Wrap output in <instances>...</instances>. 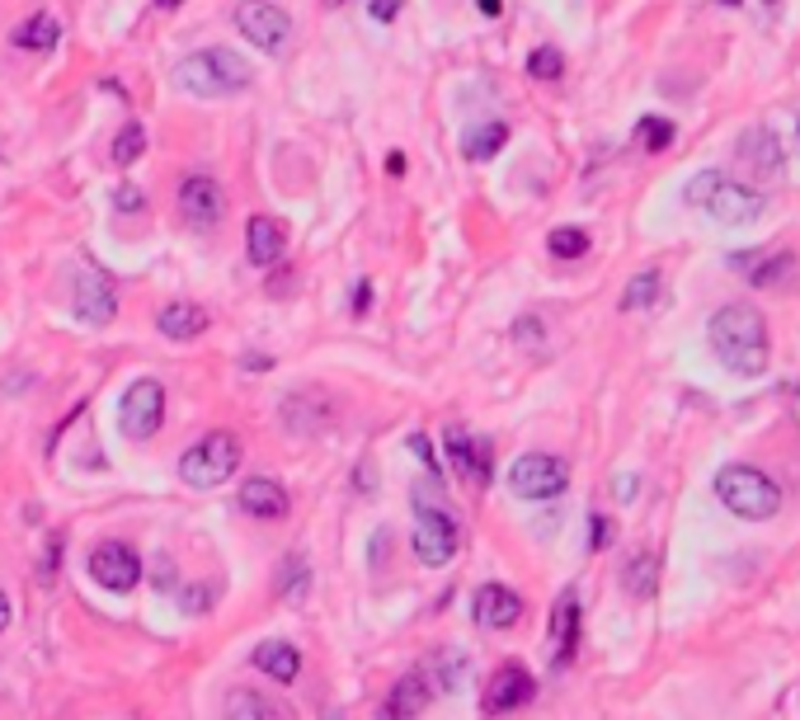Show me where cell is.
<instances>
[{
	"label": "cell",
	"mask_w": 800,
	"mask_h": 720,
	"mask_svg": "<svg viewBox=\"0 0 800 720\" xmlns=\"http://www.w3.org/2000/svg\"><path fill=\"white\" fill-rule=\"evenodd\" d=\"M71 307H76V321H85V325H109L118 315V292L99 269H81L76 273V302Z\"/></svg>",
	"instance_id": "obj_12"
},
{
	"label": "cell",
	"mask_w": 800,
	"mask_h": 720,
	"mask_svg": "<svg viewBox=\"0 0 800 720\" xmlns=\"http://www.w3.org/2000/svg\"><path fill=\"white\" fill-rule=\"evenodd\" d=\"M480 14H490V20H500V14H504V0H480Z\"/></svg>",
	"instance_id": "obj_41"
},
{
	"label": "cell",
	"mask_w": 800,
	"mask_h": 720,
	"mask_svg": "<svg viewBox=\"0 0 800 720\" xmlns=\"http://www.w3.org/2000/svg\"><path fill=\"white\" fill-rule=\"evenodd\" d=\"M636 142L646 147V151H664V147H673V122L660 118V114L640 118V122H636Z\"/></svg>",
	"instance_id": "obj_32"
},
{
	"label": "cell",
	"mask_w": 800,
	"mask_h": 720,
	"mask_svg": "<svg viewBox=\"0 0 800 720\" xmlns=\"http://www.w3.org/2000/svg\"><path fill=\"white\" fill-rule=\"evenodd\" d=\"M716 495L721 504L730 508L735 518H749V523H762V518H777L781 508V490L768 471L758 466H725L716 476Z\"/></svg>",
	"instance_id": "obj_4"
},
{
	"label": "cell",
	"mask_w": 800,
	"mask_h": 720,
	"mask_svg": "<svg viewBox=\"0 0 800 720\" xmlns=\"http://www.w3.org/2000/svg\"><path fill=\"white\" fill-rule=\"evenodd\" d=\"M424 707H429V678H424V674H405L396 688H391L386 707H382V720H415Z\"/></svg>",
	"instance_id": "obj_21"
},
{
	"label": "cell",
	"mask_w": 800,
	"mask_h": 720,
	"mask_svg": "<svg viewBox=\"0 0 800 720\" xmlns=\"http://www.w3.org/2000/svg\"><path fill=\"white\" fill-rule=\"evenodd\" d=\"M660 288H664V278L654 273V269L636 273L631 283H627V292H621V311H646V307H654V302H660Z\"/></svg>",
	"instance_id": "obj_30"
},
{
	"label": "cell",
	"mask_w": 800,
	"mask_h": 720,
	"mask_svg": "<svg viewBox=\"0 0 800 720\" xmlns=\"http://www.w3.org/2000/svg\"><path fill=\"white\" fill-rule=\"evenodd\" d=\"M796 151H800V118H796Z\"/></svg>",
	"instance_id": "obj_44"
},
{
	"label": "cell",
	"mask_w": 800,
	"mask_h": 720,
	"mask_svg": "<svg viewBox=\"0 0 800 720\" xmlns=\"http://www.w3.org/2000/svg\"><path fill=\"white\" fill-rule=\"evenodd\" d=\"M14 47H24V52H47V47H57L62 39V24L52 20V14H29V20L10 33Z\"/></svg>",
	"instance_id": "obj_26"
},
{
	"label": "cell",
	"mask_w": 800,
	"mask_h": 720,
	"mask_svg": "<svg viewBox=\"0 0 800 720\" xmlns=\"http://www.w3.org/2000/svg\"><path fill=\"white\" fill-rule=\"evenodd\" d=\"M316 396H320V391H292L288 400H282V425H288L292 433H316V429L330 419V406L320 410Z\"/></svg>",
	"instance_id": "obj_24"
},
{
	"label": "cell",
	"mask_w": 800,
	"mask_h": 720,
	"mask_svg": "<svg viewBox=\"0 0 800 720\" xmlns=\"http://www.w3.org/2000/svg\"><path fill=\"white\" fill-rule=\"evenodd\" d=\"M471 617H476V626H486V631H504V626H513L523 617V599L509 584H486V589H476Z\"/></svg>",
	"instance_id": "obj_16"
},
{
	"label": "cell",
	"mask_w": 800,
	"mask_h": 720,
	"mask_svg": "<svg viewBox=\"0 0 800 720\" xmlns=\"http://www.w3.org/2000/svg\"><path fill=\"white\" fill-rule=\"evenodd\" d=\"M509 485L519 499H556L570 485V466L551 452H523L519 462L509 466Z\"/></svg>",
	"instance_id": "obj_6"
},
{
	"label": "cell",
	"mask_w": 800,
	"mask_h": 720,
	"mask_svg": "<svg viewBox=\"0 0 800 720\" xmlns=\"http://www.w3.org/2000/svg\"><path fill=\"white\" fill-rule=\"evenodd\" d=\"M250 80H255L250 62H245L241 52H231V47H203V52H193V57H184L180 66H174V90L199 95V99L236 95Z\"/></svg>",
	"instance_id": "obj_3"
},
{
	"label": "cell",
	"mask_w": 800,
	"mask_h": 720,
	"mask_svg": "<svg viewBox=\"0 0 800 720\" xmlns=\"http://www.w3.org/2000/svg\"><path fill=\"white\" fill-rule=\"evenodd\" d=\"M166 6H180V0H166Z\"/></svg>",
	"instance_id": "obj_46"
},
{
	"label": "cell",
	"mask_w": 800,
	"mask_h": 720,
	"mask_svg": "<svg viewBox=\"0 0 800 720\" xmlns=\"http://www.w3.org/2000/svg\"><path fill=\"white\" fill-rule=\"evenodd\" d=\"M509 142V128L504 122H486V128H471L461 151H467V161H490V155H500Z\"/></svg>",
	"instance_id": "obj_27"
},
{
	"label": "cell",
	"mask_w": 800,
	"mask_h": 720,
	"mask_svg": "<svg viewBox=\"0 0 800 720\" xmlns=\"http://www.w3.org/2000/svg\"><path fill=\"white\" fill-rule=\"evenodd\" d=\"M768 6H777V0H768Z\"/></svg>",
	"instance_id": "obj_47"
},
{
	"label": "cell",
	"mask_w": 800,
	"mask_h": 720,
	"mask_svg": "<svg viewBox=\"0 0 800 720\" xmlns=\"http://www.w3.org/2000/svg\"><path fill=\"white\" fill-rule=\"evenodd\" d=\"M683 203L702 207V213L721 226H744V222H758L768 213V193L744 184V180H730V174H721V170L692 174L687 189H683Z\"/></svg>",
	"instance_id": "obj_2"
},
{
	"label": "cell",
	"mask_w": 800,
	"mask_h": 720,
	"mask_svg": "<svg viewBox=\"0 0 800 720\" xmlns=\"http://www.w3.org/2000/svg\"><path fill=\"white\" fill-rule=\"evenodd\" d=\"M730 269H744V273H749L754 288H768V283H787V278L796 273V259H791V255L744 250V255H730Z\"/></svg>",
	"instance_id": "obj_20"
},
{
	"label": "cell",
	"mask_w": 800,
	"mask_h": 720,
	"mask_svg": "<svg viewBox=\"0 0 800 720\" xmlns=\"http://www.w3.org/2000/svg\"><path fill=\"white\" fill-rule=\"evenodd\" d=\"M90 579L109 593H132L141 584V556L122 541H99L90 551Z\"/></svg>",
	"instance_id": "obj_10"
},
{
	"label": "cell",
	"mask_w": 800,
	"mask_h": 720,
	"mask_svg": "<svg viewBox=\"0 0 800 720\" xmlns=\"http://www.w3.org/2000/svg\"><path fill=\"white\" fill-rule=\"evenodd\" d=\"M546 250L556 259H579V255H589V232H579V226H556V232L546 236Z\"/></svg>",
	"instance_id": "obj_31"
},
{
	"label": "cell",
	"mask_w": 800,
	"mask_h": 720,
	"mask_svg": "<svg viewBox=\"0 0 800 720\" xmlns=\"http://www.w3.org/2000/svg\"><path fill=\"white\" fill-rule=\"evenodd\" d=\"M415 508H419V518H415V537H410L415 556H419L429 570L448 566V560L457 556V541H461L457 523L448 518V508H438V504H415Z\"/></svg>",
	"instance_id": "obj_8"
},
{
	"label": "cell",
	"mask_w": 800,
	"mask_h": 720,
	"mask_svg": "<svg viewBox=\"0 0 800 720\" xmlns=\"http://www.w3.org/2000/svg\"><path fill=\"white\" fill-rule=\"evenodd\" d=\"M711 354L721 358V367H730L735 377H762L768 373V321L749 302H730L711 315L706 325Z\"/></svg>",
	"instance_id": "obj_1"
},
{
	"label": "cell",
	"mask_w": 800,
	"mask_h": 720,
	"mask_svg": "<svg viewBox=\"0 0 800 720\" xmlns=\"http://www.w3.org/2000/svg\"><path fill=\"white\" fill-rule=\"evenodd\" d=\"M307 584H311V570H307V566H301V560L292 556V560H288V570H282V593H288V599L297 603L301 593H307Z\"/></svg>",
	"instance_id": "obj_35"
},
{
	"label": "cell",
	"mask_w": 800,
	"mask_h": 720,
	"mask_svg": "<svg viewBox=\"0 0 800 720\" xmlns=\"http://www.w3.org/2000/svg\"><path fill=\"white\" fill-rule=\"evenodd\" d=\"M442 448H448L452 466L471 485H490V476H494V448L486 443V438H476L467 429H448V443H442Z\"/></svg>",
	"instance_id": "obj_14"
},
{
	"label": "cell",
	"mask_w": 800,
	"mask_h": 720,
	"mask_svg": "<svg viewBox=\"0 0 800 720\" xmlns=\"http://www.w3.org/2000/svg\"><path fill=\"white\" fill-rule=\"evenodd\" d=\"M141 151H147V128H141V122H128L114 142V165H132Z\"/></svg>",
	"instance_id": "obj_33"
},
{
	"label": "cell",
	"mask_w": 800,
	"mask_h": 720,
	"mask_svg": "<svg viewBox=\"0 0 800 720\" xmlns=\"http://www.w3.org/2000/svg\"><path fill=\"white\" fill-rule=\"evenodd\" d=\"M160 425H166V386L156 377H137L118 400V429L128 438H151Z\"/></svg>",
	"instance_id": "obj_7"
},
{
	"label": "cell",
	"mask_w": 800,
	"mask_h": 720,
	"mask_svg": "<svg viewBox=\"0 0 800 720\" xmlns=\"http://www.w3.org/2000/svg\"><path fill=\"white\" fill-rule=\"evenodd\" d=\"M565 72V57L556 47H537V52H527V76L532 80H561Z\"/></svg>",
	"instance_id": "obj_34"
},
{
	"label": "cell",
	"mask_w": 800,
	"mask_h": 720,
	"mask_svg": "<svg viewBox=\"0 0 800 720\" xmlns=\"http://www.w3.org/2000/svg\"><path fill=\"white\" fill-rule=\"evenodd\" d=\"M636 495V476H621L617 481V499H631Z\"/></svg>",
	"instance_id": "obj_42"
},
{
	"label": "cell",
	"mask_w": 800,
	"mask_h": 720,
	"mask_svg": "<svg viewBox=\"0 0 800 720\" xmlns=\"http://www.w3.org/2000/svg\"><path fill=\"white\" fill-rule=\"evenodd\" d=\"M401 6H405V0H367V14H372L377 24H391V20L401 14Z\"/></svg>",
	"instance_id": "obj_36"
},
{
	"label": "cell",
	"mask_w": 800,
	"mask_h": 720,
	"mask_svg": "<svg viewBox=\"0 0 800 720\" xmlns=\"http://www.w3.org/2000/svg\"><path fill=\"white\" fill-rule=\"evenodd\" d=\"M226 720H282V716H278L259 692L236 688V692L226 697Z\"/></svg>",
	"instance_id": "obj_29"
},
{
	"label": "cell",
	"mask_w": 800,
	"mask_h": 720,
	"mask_svg": "<svg viewBox=\"0 0 800 720\" xmlns=\"http://www.w3.org/2000/svg\"><path fill=\"white\" fill-rule=\"evenodd\" d=\"M241 508L250 518H264V523H282L288 518V490H282V481L274 476H250V481H241Z\"/></svg>",
	"instance_id": "obj_18"
},
{
	"label": "cell",
	"mask_w": 800,
	"mask_h": 720,
	"mask_svg": "<svg viewBox=\"0 0 800 720\" xmlns=\"http://www.w3.org/2000/svg\"><path fill=\"white\" fill-rule=\"evenodd\" d=\"M410 452L419 456L424 466H429V476H438V471H434V448H429V438H424V433H410Z\"/></svg>",
	"instance_id": "obj_38"
},
{
	"label": "cell",
	"mask_w": 800,
	"mask_h": 720,
	"mask_svg": "<svg viewBox=\"0 0 800 720\" xmlns=\"http://www.w3.org/2000/svg\"><path fill=\"white\" fill-rule=\"evenodd\" d=\"M180 217L189 226H203V232H212L226 217V193L212 174H189L180 184Z\"/></svg>",
	"instance_id": "obj_11"
},
{
	"label": "cell",
	"mask_w": 800,
	"mask_h": 720,
	"mask_svg": "<svg viewBox=\"0 0 800 720\" xmlns=\"http://www.w3.org/2000/svg\"><path fill=\"white\" fill-rule=\"evenodd\" d=\"M236 29L255 47L278 52L282 43H288L292 20H288V10H282V6H274V0H241V6H236Z\"/></svg>",
	"instance_id": "obj_9"
},
{
	"label": "cell",
	"mask_w": 800,
	"mask_h": 720,
	"mask_svg": "<svg viewBox=\"0 0 800 720\" xmlns=\"http://www.w3.org/2000/svg\"><path fill=\"white\" fill-rule=\"evenodd\" d=\"M372 302V283H359V292H353V311H367Z\"/></svg>",
	"instance_id": "obj_40"
},
{
	"label": "cell",
	"mask_w": 800,
	"mask_h": 720,
	"mask_svg": "<svg viewBox=\"0 0 800 720\" xmlns=\"http://www.w3.org/2000/svg\"><path fill=\"white\" fill-rule=\"evenodd\" d=\"M621 584H627L631 599H654V589H660V556L636 551L627 560V570H621Z\"/></svg>",
	"instance_id": "obj_25"
},
{
	"label": "cell",
	"mask_w": 800,
	"mask_h": 720,
	"mask_svg": "<svg viewBox=\"0 0 800 720\" xmlns=\"http://www.w3.org/2000/svg\"><path fill=\"white\" fill-rule=\"evenodd\" d=\"M241 466V438L236 433H207L180 456V481L193 490H217L236 476Z\"/></svg>",
	"instance_id": "obj_5"
},
{
	"label": "cell",
	"mask_w": 800,
	"mask_h": 720,
	"mask_svg": "<svg viewBox=\"0 0 800 720\" xmlns=\"http://www.w3.org/2000/svg\"><path fill=\"white\" fill-rule=\"evenodd\" d=\"M735 161H739V170L749 174V180H781V147H777V137L768 132V128H754V132H744L739 137V151H735Z\"/></svg>",
	"instance_id": "obj_15"
},
{
	"label": "cell",
	"mask_w": 800,
	"mask_h": 720,
	"mask_svg": "<svg viewBox=\"0 0 800 720\" xmlns=\"http://www.w3.org/2000/svg\"><path fill=\"white\" fill-rule=\"evenodd\" d=\"M579 649V599L561 593L551 608V669H565Z\"/></svg>",
	"instance_id": "obj_17"
},
{
	"label": "cell",
	"mask_w": 800,
	"mask_h": 720,
	"mask_svg": "<svg viewBox=\"0 0 800 720\" xmlns=\"http://www.w3.org/2000/svg\"><path fill=\"white\" fill-rule=\"evenodd\" d=\"M532 697H537V683H532V674L523 669V664H500L494 678H490V688H486V711L509 716V711L527 707Z\"/></svg>",
	"instance_id": "obj_13"
},
{
	"label": "cell",
	"mask_w": 800,
	"mask_h": 720,
	"mask_svg": "<svg viewBox=\"0 0 800 720\" xmlns=\"http://www.w3.org/2000/svg\"><path fill=\"white\" fill-rule=\"evenodd\" d=\"M6 626H10V599L0 593V631H6Z\"/></svg>",
	"instance_id": "obj_43"
},
{
	"label": "cell",
	"mask_w": 800,
	"mask_h": 720,
	"mask_svg": "<svg viewBox=\"0 0 800 720\" xmlns=\"http://www.w3.org/2000/svg\"><path fill=\"white\" fill-rule=\"evenodd\" d=\"M608 541H612L608 518H598V514H594V537H589V547H594V551H602V547H608Z\"/></svg>",
	"instance_id": "obj_39"
},
{
	"label": "cell",
	"mask_w": 800,
	"mask_h": 720,
	"mask_svg": "<svg viewBox=\"0 0 800 720\" xmlns=\"http://www.w3.org/2000/svg\"><path fill=\"white\" fill-rule=\"evenodd\" d=\"M255 669L269 674L274 683H297L301 655H297V645H288V641H264V645H255Z\"/></svg>",
	"instance_id": "obj_23"
},
{
	"label": "cell",
	"mask_w": 800,
	"mask_h": 720,
	"mask_svg": "<svg viewBox=\"0 0 800 720\" xmlns=\"http://www.w3.org/2000/svg\"><path fill=\"white\" fill-rule=\"evenodd\" d=\"M114 207H118V213H141V193L132 184H122L118 198H114Z\"/></svg>",
	"instance_id": "obj_37"
},
{
	"label": "cell",
	"mask_w": 800,
	"mask_h": 720,
	"mask_svg": "<svg viewBox=\"0 0 800 720\" xmlns=\"http://www.w3.org/2000/svg\"><path fill=\"white\" fill-rule=\"evenodd\" d=\"M156 330L166 340H199L207 330V311L199 302H170L166 311L156 315Z\"/></svg>",
	"instance_id": "obj_22"
},
{
	"label": "cell",
	"mask_w": 800,
	"mask_h": 720,
	"mask_svg": "<svg viewBox=\"0 0 800 720\" xmlns=\"http://www.w3.org/2000/svg\"><path fill=\"white\" fill-rule=\"evenodd\" d=\"M434 664H438L434 674H438V688H442V692H461V688H467V678H471V659L461 655V649H438V659H434Z\"/></svg>",
	"instance_id": "obj_28"
},
{
	"label": "cell",
	"mask_w": 800,
	"mask_h": 720,
	"mask_svg": "<svg viewBox=\"0 0 800 720\" xmlns=\"http://www.w3.org/2000/svg\"><path fill=\"white\" fill-rule=\"evenodd\" d=\"M245 250H250V265L259 269H269L282 259V250H288V236H282V226L274 217H250V226H245Z\"/></svg>",
	"instance_id": "obj_19"
},
{
	"label": "cell",
	"mask_w": 800,
	"mask_h": 720,
	"mask_svg": "<svg viewBox=\"0 0 800 720\" xmlns=\"http://www.w3.org/2000/svg\"><path fill=\"white\" fill-rule=\"evenodd\" d=\"M326 6H330V10H334V6H344V0H326Z\"/></svg>",
	"instance_id": "obj_45"
}]
</instances>
